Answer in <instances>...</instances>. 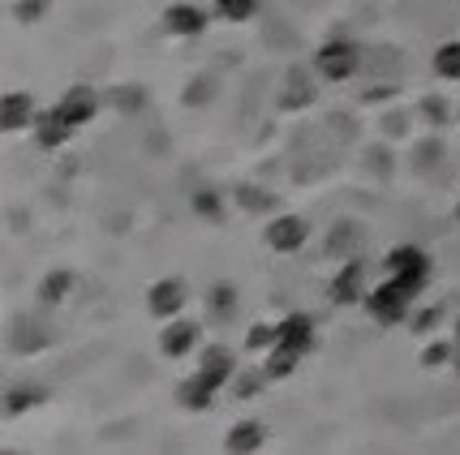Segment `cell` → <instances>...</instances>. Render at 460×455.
<instances>
[{
	"instance_id": "1",
	"label": "cell",
	"mask_w": 460,
	"mask_h": 455,
	"mask_svg": "<svg viewBox=\"0 0 460 455\" xmlns=\"http://www.w3.org/2000/svg\"><path fill=\"white\" fill-rule=\"evenodd\" d=\"M426 284H430L426 276H383L379 284L366 293L361 310H366V314H370V322H375V327H383V331L404 327V322H409V314L418 310Z\"/></svg>"
},
{
	"instance_id": "2",
	"label": "cell",
	"mask_w": 460,
	"mask_h": 455,
	"mask_svg": "<svg viewBox=\"0 0 460 455\" xmlns=\"http://www.w3.org/2000/svg\"><path fill=\"white\" fill-rule=\"evenodd\" d=\"M310 65H314L319 82H327V86H344V82L358 78V69H361V48H358L353 39L336 35V39H323L319 48H314Z\"/></svg>"
},
{
	"instance_id": "3",
	"label": "cell",
	"mask_w": 460,
	"mask_h": 455,
	"mask_svg": "<svg viewBox=\"0 0 460 455\" xmlns=\"http://www.w3.org/2000/svg\"><path fill=\"white\" fill-rule=\"evenodd\" d=\"M310 219L305 215H293V211H284V215H271L262 223V241H267V249L271 254H301L305 245H310Z\"/></svg>"
},
{
	"instance_id": "4",
	"label": "cell",
	"mask_w": 460,
	"mask_h": 455,
	"mask_svg": "<svg viewBox=\"0 0 460 455\" xmlns=\"http://www.w3.org/2000/svg\"><path fill=\"white\" fill-rule=\"evenodd\" d=\"M160 26H164V35H168V39L190 43V39H202V35H207L211 13H207L202 4H194V0H172V4L160 13Z\"/></svg>"
},
{
	"instance_id": "5",
	"label": "cell",
	"mask_w": 460,
	"mask_h": 455,
	"mask_svg": "<svg viewBox=\"0 0 460 455\" xmlns=\"http://www.w3.org/2000/svg\"><path fill=\"white\" fill-rule=\"evenodd\" d=\"M185 301H190L185 279H181V276H164V279H155V284L146 288V314L164 327V322H172V318L185 314Z\"/></svg>"
},
{
	"instance_id": "6",
	"label": "cell",
	"mask_w": 460,
	"mask_h": 455,
	"mask_svg": "<svg viewBox=\"0 0 460 455\" xmlns=\"http://www.w3.org/2000/svg\"><path fill=\"white\" fill-rule=\"evenodd\" d=\"M366 293H370V284H366V262H361V258L341 262V271H336V276H332V284H327V301H332V305H341V310L361 305V301H366Z\"/></svg>"
},
{
	"instance_id": "7",
	"label": "cell",
	"mask_w": 460,
	"mask_h": 455,
	"mask_svg": "<svg viewBox=\"0 0 460 455\" xmlns=\"http://www.w3.org/2000/svg\"><path fill=\"white\" fill-rule=\"evenodd\" d=\"M60 117L69 120V125H91V120L100 117V108H103V100H100V91L95 86H86V82H74L69 91H60V100L52 103Z\"/></svg>"
},
{
	"instance_id": "8",
	"label": "cell",
	"mask_w": 460,
	"mask_h": 455,
	"mask_svg": "<svg viewBox=\"0 0 460 455\" xmlns=\"http://www.w3.org/2000/svg\"><path fill=\"white\" fill-rule=\"evenodd\" d=\"M202 344V327L194 322V318H172V322H164L160 331V356H168V361H185L190 353H199Z\"/></svg>"
},
{
	"instance_id": "9",
	"label": "cell",
	"mask_w": 460,
	"mask_h": 455,
	"mask_svg": "<svg viewBox=\"0 0 460 455\" xmlns=\"http://www.w3.org/2000/svg\"><path fill=\"white\" fill-rule=\"evenodd\" d=\"M40 103L31 91H4V100H0V129L4 134H26V129H35V120H40Z\"/></svg>"
},
{
	"instance_id": "10",
	"label": "cell",
	"mask_w": 460,
	"mask_h": 455,
	"mask_svg": "<svg viewBox=\"0 0 460 455\" xmlns=\"http://www.w3.org/2000/svg\"><path fill=\"white\" fill-rule=\"evenodd\" d=\"M276 327H280V339H276V344H284V348H293V353H301V356H310L319 348V322H314V314L293 310V314H284Z\"/></svg>"
},
{
	"instance_id": "11",
	"label": "cell",
	"mask_w": 460,
	"mask_h": 455,
	"mask_svg": "<svg viewBox=\"0 0 460 455\" xmlns=\"http://www.w3.org/2000/svg\"><path fill=\"white\" fill-rule=\"evenodd\" d=\"M237 353L228 348V344H207L199 348V374L211 382V387H233V378H237Z\"/></svg>"
},
{
	"instance_id": "12",
	"label": "cell",
	"mask_w": 460,
	"mask_h": 455,
	"mask_svg": "<svg viewBox=\"0 0 460 455\" xmlns=\"http://www.w3.org/2000/svg\"><path fill=\"white\" fill-rule=\"evenodd\" d=\"M383 271H387V276H426L430 279L435 262H430V254H426L421 245L401 241V245H392V249L383 254Z\"/></svg>"
},
{
	"instance_id": "13",
	"label": "cell",
	"mask_w": 460,
	"mask_h": 455,
	"mask_svg": "<svg viewBox=\"0 0 460 455\" xmlns=\"http://www.w3.org/2000/svg\"><path fill=\"white\" fill-rule=\"evenodd\" d=\"M74 134H78V125H69L57 108H43L40 120H35V129H31V138H35L40 151H65V146L74 142Z\"/></svg>"
},
{
	"instance_id": "14",
	"label": "cell",
	"mask_w": 460,
	"mask_h": 455,
	"mask_svg": "<svg viewBox=\"0 0 460 455\" xmlns=\"http://www.w3.org/2000/svg\"><path fill=\"white\" fill-rule=\"evenodd\" d=\"M267 447V425L254 421V416H245V421H233L228 425V434H224V451L233 455H254Z\"/></svg>"
},
{
	"instance_id": "15",
	"label": "cell",
	"mask_w": 460,
	"mask_h": 455,
	"mask_svg": "<svg viewBox=\"0 0 460 455\" xmlns=\"http://www.w3.org/2000/svg\"><path fill=\"white\" fill-rule=\"evenodd\" d=\"M216 396H220V387H211V382H207L199 370L177 382V404L185 408V413H207V408L216 404Z\"/></svg>"
},
{
	"instance_id": "16",
	"label": "cell",
	"mask_w": 460,
	"mask_h": 455,
	"mask_svg": "<svg viewBox=\"0 0 460 455\" xmlns=\"http://www.w3.org/2000/svg\"><path fill=\"white\" fill-rule=\"evenodd\" d=\"M259 361H262L259 370L267 374V382H288V378L301 370V361H305V356L293 353V348H284V344H276V348H271V353H262Z\"/></svg>"
},
{
	"instance_id": "17",
	"label": "cell",
	"mask_w": 460,
	"mask_h": 455,
	"mask_svg": "<svg viewBox=\"0 0 460 455\" xmlns=\"http://www.w3.org/2000/svg\"><path fill=\"white\" fill-rule=\"evenodd\" d=\"M74 284H78V276H74L69 267H57V271H48V276L40 279V305H48V310L65 305V301H69V293H74Z\"/></svg>"
},
{
	"instance_id": "18",
	"label": "cell",
	"mask_w": 460,
	"mask_h": 455,
	"mask_svg": "<svg viewBox=\"0 0 460 455\" xmlns=\"http://www.w3.org/2000/svg\"><path fill=\"white\" fill-rule=\"evenodd\" d=\"M190 211H194L202 223H211V228H220L224 219H228V211H224V194L220 189H211V185H202V189L190 194Z\"/></svg>"
},
{
	"instance_id": "19",
	"label": "cell",
	"mask_w": 460,
	"mask_h": 455,
	"mask_svg": "<svg viewBox=\"0 0 460 455\" xmlns=\"http://www.w3.org/2000/svg\"><path fill=\"white\" fill-rule=\"evenodd\" d=\"M43 399H48V391H43V387H35V382H18V387H9V391H4V416L13 421V416L40 408Z\"/></svg>"
},
{
	"instance_id": "20",
	"label": "cell",
	"mask_w": 460,
	"mask_h": 455,
	"mask_svg": "<svg viewBox=\"0 0 460 455\" xmlns=\"http://www.w3.org/2000/svg\"><path fill=\"white\" fill-rule=\"evenodd\" d=\"M237 305H241V297H237V288H233L228 279H220V284L207 288V314L216 318V322H228V318L237 314Z\"/></svg>"
},
{
	"instance_id": "21",
	"label": "cell",
	"mask_w": 460,
	"mask_h": 455,
	"mask_svg": "<svg viewBox=\"0 0 460 455\" xmlns=\"http://www.w3.org/2000/svg\"><path fill=\"white\" fill-rule=\"evenodd\" d=\"M430 69H435V78L439 82H460V39H443L435 48V57H430Z\"/></svg>"
},
{
	"instance_id": "22",
	"label": "cell",
	"mask_w": 460,
	"mask_h": 455,
	"mask_svg": "<svg viewBox=\"0 0 460 455\" xmlns=\"http://www.w3.org/2000/svg\"><path fill=\"white\" fill-rule=\"evenodd\" d=\"M262 9V0H216L211 4V13L224 22V26H245V22H254Z\"/></svg>"
},
{
	"instance_id": "23",
	"label": "cell",
	"mask_w": 460,
	"mask_h": 455,
	"mask_svg": "<svg viewBox=\"0 0 460 455\" xmlns=\"http://www.w3.org/2000/svg\"><path fill=\"white\" fill-rule=\"evenodd\" d=\"M456 361V339L443 336V339H430L426 348H421V370H447Z\"/></svg>"
},
{
	"instance_id": "24",
	"label": "cell",
	"mask_w": 460,
	"mask_h": 455,
	"mask_svg": "<svg viewBox=\"0 0 460 455\" xmlns=\"http://www.w3.org/2000/svg\"><path fill=\"white\" fill-rule=\"evenodd\" d=\"M276 339H280V327H276V322H250V327H245V353H254V356L271 353Z\"/></svg>"
},
{
	"instance_id": "25",
	"label": "cell",
	"mask_w": 460,
	"mask_h": 455,
	"mask_svg": "<svg viewBox=\"0 0 460 455\" xmlns=\"http://www.w3.org/2000/svg\"><path fill=\"white\" fill-rule=\"evenodd\" d=\"M211 100H216V78H207V74L190 78L185 95H181V103H185V108H202V103H211Z\"/></svg>"
},
{
	"instance_id": "26",
	"label": "cell",
	"mask_w": 460,
	"mask_h": 455,
	"mask_svg": "<svg viewBox=\"0 0 460 455\" xmlns=\"http://www.w3.org/2000/svg\"><path fill=\"white\" fill-rule=\"evenodd\" d=\"M262 387H271L262 370H237V378H233V396L237 399H254Z\"/></svg>"
},
{
	"instance_id": "27",
	"label": "cell",
	"mask_w": 460,
	"mask_h": 455,
	"mask_svg": "<svg viewBox=\"0 0 460 455\" xmlns=\"http://www.w3.org/2000/svg\"><path fill=\"white\" fill-rule=\"evenodd\" d=\"M52 9V0H13V22L18 26H40Z\"/></svg>"
},
{
	"instance_id": "28",
	"label": "cell",
	"mask_w": 460,
	"mask_h": 455,
	"mask_svg": "<svg viewBox=\"0 0 460 455\" xmlns=\"http://www.w3.org/2000/svg\"><path fill=\"white\" fill-rule=\"evenodd\" d=\"M443 322V310L439 305H426V310H413L409 314V327H413V336H435V327Z\"/></svg>"
},
{
	"instance_id": "29",
	"label": "cell",
	"mask_w": 460,
	"mask_h": 455,
	"mask_svg": "<svg viewBox=\"0 0 460 455\" xmlns=\"http://www.w3.org/2000/svg\"><path fill=\"white\" fill-rule=\"evenodd\" d=\"M117 103H120V112H129V117H134V112L146 108V91H142V86H120Z\"/></svg>"
},
{
	"instance_id": "30",
	"label": "cell",
	"mask_w": 460,
	"mask_h": 455,
	"mask_svg": "<svg viewBox=\"0 0 460 455\" xmlns=\"http://www.w3.org/2000/svg\"><path fill=\"white\" fill-rule=\"evenodd\" d=\"M250 198H245V211H267L271 206V198H262V189H245Z\"/></svg>"
},
{
	"instance_id": "31",
	"label": "cell",
	"mask_w": 460,
	"mask_h": 455,
	"mask_svg": "<svg viewBox=\"0 0 460 455\" xmlns=\"http://www.w3.org/2000/svg\"><path fill=\"white\" fill-rule=\"evenodd\" d=\"M426 112H430V120H435V125H443V103L439 100H426Z\"/></svg>"
},
{
	"instance_id": "32",
	"label": "cell",
	"mask_w": 460,
	"mask_h": 455,
	"mask_svg": "<svg viewBox=\"0 0 460 455\" xmlns=\"http://www.w3.org/2000/svg\"><path fill=\"white\" fill-rule=\"evenodd\" d=\"M452 339H456V348H460V314H456V322H452Z\"/></svg>"
},
{
	"instance_id": "33",
	"label": "cell",
	"mask_w": 460,
	"mask_h": 455,
	"mask_svg": "<svg viewBox=\"0 0 460 455\" xmlns=\"http://www.w3.org/2000/svg\"><path fill=\"white\" fill-rule=\"evenodd\" d=\"M452 374L460 378V348H456V361H452Z\"/></svg>"
},
{
	"instance_id": "34",
	"label": "cell",
	"mask_w": 460,
	"mask_h": 455,
	"mask_svg": "<svg viewBox=\"0 0 460 455\" xmlns=\"http://www.w3.org/2000/svg\"><path fill=\"white\" fill-rule=\"evenodd\" d=\"M456 219H460V194H456Z\"/></svg>"
}]
</instances>
